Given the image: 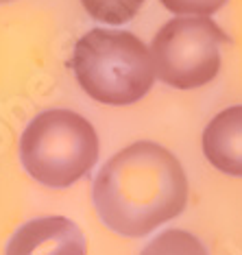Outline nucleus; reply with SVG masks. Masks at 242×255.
Returning <instances> with one entry per match:
<instances>
[{"mask_svg": "<svg viewBox=\"0 0 242 255\" xmlns=\"http://www.w3.org/2000/svg\"><path fill=\"white\" fill-rule=\"evenodd\" d=\"M83 231L66 216L33 218L18 227L7 245V255H85Z\"/></svg>", "mask_w": 242, "mask_h": 255, "instance_id": "5", "label": "nucleus"}, {"mask_svg": "<svg viewBox=\"0 0 242 255\" xmlns=\"http://www.w3.org/2000/svg\"><path fill=\"white\" fill-rule=\"evenodd\" d=\"M140 255H207L197 236L183 229H166L142 249Z\"/></svg>", "mask_w": 242, "mask_h": 255, "instance_id": "7", "label": "nucleus"}, {"mask_svg": "<svg viewBox=\"0 0 242 255\" xmlns=\"http://www.w3.org/2000/svg\"><path fill=\"white\" fill-rule=\"evenodd\" d=\"M146 0H81L90 18L118 26L133 20Z\"/></svg>", "mask_w": 242, "mask_h": 255, "instance_id": "8", "label": "nucleus"}, {"mask_svg": "<svg viewBox=\"0 0 242 255\" xmlns=\"http://www.w3.org/2000/svg\"><path fill=\"white\" fill-rule=\"evenodd\" d=\"M7 2H13V0H0V4H7Z\"/></svg>", "mask_w": 242, "mask_h": 255, "instance_id": "10", "label": "nucleus"}, {"mask_svg": "<svg viewBox=\"0 0 242 255\" xmlns=\"http://www.w3.org/2000/svg\"><path fill=\"white\" fill-rule=\"evenodd\" d=\"M70 68L90 98L112 107L133 105L151 92V50L131 31L92 28L74 44Z\"/></svg>", "mask_w": 242, "mask_h": 255, "instance_id": "2", "label": "nucleus"}, {"mask_svg": "<svg viewBox=\"0 0 242 255\" xmlns=\"http://www.w3.org/2000/svg\"><path fill=\"white\" fill-rule=\"evenodd\" d=\"M207 161L229 177H242V105L223 109L203 131Z\"/></svg>", "mask_w": 242, "mask_h": 255, "instance_id": "6", "label": "nucleus"}, {"mask_svg": "<svg viewBox=\"0 0 242 255\" xmlns=\"http://www.w3.org/2000/svg\"><path fill=\"white\" fill-rule=\"evenodd\" d=\"M20 159L42 185L70 188L99 161V135L85 116L70 109H46L22 133Z\"/></svg>", "mask_w": 242, "mask_h": 255, "instance_id": "3", "label": "nucleus"}, {"mask_svg": "<svg viewBox=\"0 0 242 255\" xmlns=\"http://www.w3.org/2000/svg\"><path fill=\"white\" fill-rule=\"evenodd\" d=\"M159 2L175 15H203V18H210L227 4V0H159Z\"/></svg>", "mask_w": 242, "mask_h": 255, "instance_id": "9", "label": "nucleus"}, {"mask_svg": "<svg viewBox=\"0 0 242 255\" xmlns=\"http://www.w3.org/2000/svg\"><path fill=\"white\" fill-rule=\"evenodd\" d=\"M92 199L105 227L118 236L142 238L186 210L188 177L175 153L140 140L101 168Z\"/></svg>", "mask_w": 242, "mask_h": 255, "instance_id": "1", "label": "nucleus"}, {"mask_svg": "<svg viewBox=\"0 0 242 255\" xmlns=\"http://www.w3.org/2000/svg\"><path fill=\"white\" fill-rule=\"evenodd\" d=\"M227 35L212 18H172L155 33L151 57L155 77L175 90H197L221 72Z\"/></svg>", "mask_w": 242, "mask_h": 255, "instance_id": "4", "label": "nucleus"}]
</instances>
